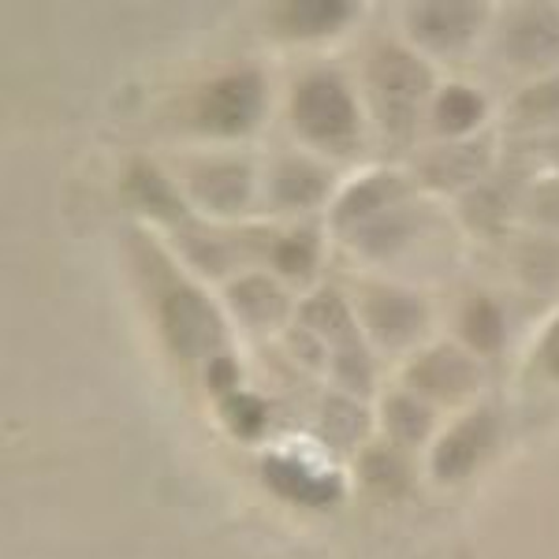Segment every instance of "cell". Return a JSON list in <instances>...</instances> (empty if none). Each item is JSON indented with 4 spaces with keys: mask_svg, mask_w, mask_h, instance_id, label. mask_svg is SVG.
<instances>
[{
    "mask_svg": "<svg viewBox=\"0 0 559 559\" xmlns=\"http://www.w3.org/2000/svg\"><path fill=\"white\" fill-rule=\"evenodd\" d=\"M522 112L530 116V120H540V116H552L559 112V79H552V83L530 90V97L522 102Z\"/></svg>",
    "mask_w": 559,
    "mask_h": 559,
    "instance_id": "4fadbf2b",
    "label": "cell"
},
{
    "mask_svg": "<svg viewBox=\"0 0 559 559\" xmlns=\"http://www.w3.org/2000/svg\"><path fill=\"white\" fill-rule=\"evenodd\" d=\"M481 112H485L481 97H477L474 90H463V86L448 90V94L440 97V105H437V120L444 123L448 131L471 128V123H477V116H481Z\"/></svg>",
    "mask_w": 559,
    "mask_h": 559,
    "instance_id": "8fae6325",
    "label": "cell"
},
{
    "mask_svg": "<svg viewBox=\"0 0 559 559\" xmlns=\"http://www.w3.org/2000/svg\"><path fill=\"white\" fill-rule=\"evenodd\" d=\"M485 440H489V418H471L463 429H455L452 437L444 440V448H440V455H437V471L444 477L471 471L477 452L485 448Z\"/></svg>",
    "mask_w": 559,
    "mask_h": 559,
    "instance_id": "ba28073f",
    "label": "cell"
},
{
    "mask_svg": "<svg viewBox=\"0 0 559 559\" xmlns=\"http://www.w3.org/2000/svg\"><path fill=\"white\" fill-rule=\"evenodd\" d=\"M369 79H373L377 105H381L388 123H407L421 102V94L429 90V71L400 49L381 52V57L373 60Z\"/></svg>",
    "mask_w": 559,
    "mask_h": 559,
    "instance_id": "6da1fadb",
    "label": "cell"
},
{
    "mask_svg": "<svg viewBox=\"0 0 559 559\" xmlns=\"http://www.w3.org/2000/svg\"><path fill=\"white\" fill-rule=\"evenodd\" d=\"M340 15H344V8H340V4H302V8H295V20H299V26H324V23H336Z\"/></svg>",
    "mask_w": 559,
    "mask_h": 559,
    "instance_id": "5bb4252c",
    "label": "cell"
},
{
    "mask_svg": "<svg viewBox=\"0 0 559 559\" xmlns=\"http://www.w3.org/2000/svg\"><path fill=\"white\" fill-rule=\"evenodd\" d=\"M414 381L437 395H459L474 384V366L455 350H432V355L414 369Z\"/></svg>",
    "mask_w": 559,
    "mask_h": 559,
    "instance_id": "52a82bcc",
    "label": "cell"
},
{
    "mask_svg": "<svg viewBox=\"0 0 559 559\" xmlns=\"http://www.w3.org/2000/svg\"><path fill=\"white\" fill-rule=\"evenodd\" d=\"M508 52L522 68H540L559 60V15L556 12H526L511 26Z\"/></svg>",
    "mask_w": 559,
    "mask_h": 559,
    "instance_id": "5b68a950",
    "label": "cell"
},
{
    "mask_svg": "<svg viewBox=\"0 0 559 559\" xmlns=\"http://www.w3.org/2000/svg\"><path fill=\"white\" fill-rule=\"evenodd\" d=\"M369 321H373V329L381 332V336L403 340L418 329L421 310L411 299H403V295H377V299L369 302Z\"/></svg>",
    "mask_w": 559,
    "mask_h": 559,
    "instance_id": "9c48e42d",
    "label": "cell"
},
{
    "mask_svg": "<svg viewBox=\"0 0 559 559\" xmlns=\"http://www.w3.org/2000/svg\"><path fill=\"white\" fill-rule=\"evenodd\" d=\"M500 313L492 310L489 302H474L471 313H466V336H471V344H477L481 350H492L496 344H500Z\"/></svg>",
    "mask_w": 559,
    "mask_h": 559,
    "instance_id": "7c38bea8",
    "label": "cell"
},
{
    "mask_svg": "<svg viewBox=\"0 0 559 559\" xmlns=\"http://www.w3.org/2000/svg\"><path fill=\"white\" fill-rule=\"evenodd\" d=\"M545 362H548V369H556L559 373V324L552 329V336L545 340Z\"/></svg>",
    "mask_w": 559,
    "mask_h": 559,
    "instance_id": "9a60e30c",
    "label": "cell"
},
{
    "mask_svg": "<svg viewBox=\"0 0 559 559\" xmlns=\"http://www.w3.org/2000/svg\"><path fill=\"white\" fill-rule=\"evenodd\" d=\"M295 116H299V128L310 131L313 139H340V134H350V128H355L350 97L332 79L306 83L299 90V102H295Z\"/></svg>",
    "mask_w": 559,
    "mask_h": 559,
    "instance_id": "7a4b0ae2",
    "label": "cell"
},
{
    "mask_svg": "<svg viewBox=\"0 0 559 559\" xmlns=\"http://www.w3.org/2000/svg\"><path fill=\"white\" fill-rule=\"evenodd\" d=\"M165 329L187 358H198L221 344V321H216V313L205 306L202 295H194V292L176 295V299L165 306Z\"/></svg>",
    "mask_w": 559,
    "mask_h": 559,
    "instance_id": "3957f363",
    "label": "cell"
},
{
    "mask_svg": "<svg viewBox=\"0 0 559 559\" xmlns=\"http://www.w3.org/2000/svg\"><path fill=\"white\" fill-rule=\"evenodd\" d=\"M198 191H202L205 202L221 205V210H231L239 205V198L247 194V176L239 168H213V173L198 176Z\"/></svg>",
    "mask_w": 559,
    "mask_h": 559,
    "instance_id": "30bf717a",
    "label": "cell"
},
{
    "mask_svg": "<svg viewBox=\"0 0 559 559\" xmlns=\"http://www.w3.org/2000/svg\"><path fill=\"white\" fill-rule=\"evenodd\" d=\"M258 79L254 75H236V79H224V83H216L210 94H205V120H210V128L216 131H239L247 128L250 120H254L258 112Z\"/></svg>",
    "mask_w": 559,
    "mask_h": 559,
    "instance_id": "277c9868",
    "label": "cell"
},
{
    "mask_svg": "<svg viewBox=\"0 0 559 559\" xmlns=\"http://www.w3.org/2000/svg\"><path fill=\"white\" fill-rule=\"evenodd\" d=\"M477 20H481V12L474 4H426L414 12V31H418V38L444 49V45L471 38Z\"/></svg>",
    "mask_w": 559,
    "mask_h": 559,
    "instance_id": "8992f818",
    "label": "cell"
}]
</instances>
